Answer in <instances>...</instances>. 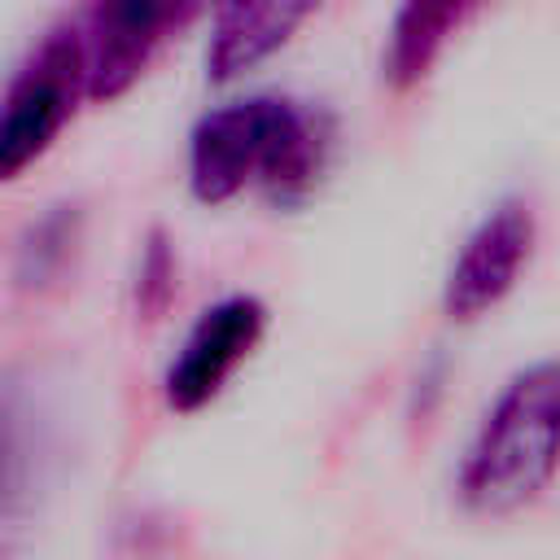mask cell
<instances>
[{"label":"cell","mask_w":560,"mask_h":560,"mask_svg":"<svg viewBox=\"0 0 560 560\" xmlns=\"http://www.w3.org/2000/svg\"><path fill=\"white\" fill-rule=\"evenodd\" d=\"M201 9V0H88L79 31L88 48L92 105L127 96L162 44Z\"/></svg>","instance_id":"5b68a950"},{"label":"cell","mask_w":560,"mask_h":560,"mask_svg":"<svg viewBox=\"0 0 560 560\" xmlns=\"http://www.w3.org/2000/svg\"><path fill=\"white\" fill-rule=\"evenodd\" d=\"M83 101H92L83 31L79 22H61L26 52L9 79L0 122V179H18L26 166H35L74 122Z\"/></svg>","instance_id":"3957f363"},{"label":"cell","mask_w":560,"mask_h":560,"mask_svg":"<svg viewBox=\"0 0 560 560\" xmlns=\"http://www.w3.org/2000/svg\"><path fill=\"white\" fill-rule=\"evenodd\" d=\"M175 284H179V258H175V245L162 228H153L144 236V249H140V262H136V280H131V306H136V319L153 324L166 315V306L175 302Z\"/></svg>","instance_id":"30bf717a"},{"label":"cell","mask_w":560,"mask_h":560,"mask_svg":"<svg viewBox=\"0 0 560 560\" xmlns=\"http://www.w3.org/2000/svg\"><path fill=\"white\" fill-rule=\"evenodd\" d=\"M267 302L254 293H228L214 306H206L162 372V402L175 416L210 407L236 376V368L267 337Z\"/></svg>","instance_id":"8992f818"},{"label":"cell","mask_w":560,"mask_h":560,"mask_svg":"<svg viewBox=\"0 0 560 560\" xmlns=\"http://www.w3.org/2000/svg\"><path fill=\"white\" fill-rule=\"evenodd\" d=\"M324 0H210V39H206V79L236 83L276 57Z\"/></svg>","instance_id":"52a82bcc"},{"label":"cell","mask_w":560,"mask_h":560,"mask_svg":"<svg viewBox=\"0 0 560 560\" xmlns=\"http://www.w3.org/2000/svg\"><path fill=\"white\" fill-rule=\"evenodd\" d=\"M538 245V219L525 197H503L477 219V228L455 249L442 280V315L451 324H472L490 315L525 276Z\"/></svg>","instance_id":"277c9868"},{"label":"cell","mask_w":560,"mask_h":560,"mask_svg":"<svg viewBox=\"0 0 560 560\" xmlns=\"http://www.w3.org/2000/svg\"><path fill=\"white\" fill-rule=\"evenodd\" d=\"M560 472V359H538L508 376L477 420L459 468L455 499L477 516L529 508Z\"/></svg>","instance_id":"7a4b0ae2"},{"label":"cell","mask_w":560,"mask_h":560,"mask_svg":"<svg viewBox=\"0 0 560 560\" xmlns=\"http://www.w3.org/2000/svg\"><path fill=\"white\" fill-rule=\"evenodd\" d=\"M79 228H83L79 206H57V210H48V214L22 236V245H18V267H13L18 284H22V289H48V284L70 267V258H74V249H79Z\"/></svg>","instance_id":"9c48e42d"},{"label":"cell","mask_w":560,"mask_h":560,"mask_svg":"<svg viewBox=\"0 0 560 560\" xmlns=\"http://www.w3.org/2000/svg\"><path fill=\"white\" fill-rule=\"evenodd\" d=\"M332 153V118L306 101L258 92L206 109L188 131V192L223 206L245 188L276 210L306 201Z\"/></svg>","instance_id":"6da1fadb"},{"label":"cell","mask_w":560,"mask_h":560,"mask_svg":"<svg viewBox=\"0 0 560 560\" xmlns=\"http://www.w3.org/2000/svg\"><path fill=\"white\" fill-rule=\"evenodd\" d=\"M481 4L486 0H398L385 31V48H381L385 88L389 92L420 88Z\"/></svg>","instance_id":"ba28073f"}]
</instances>
